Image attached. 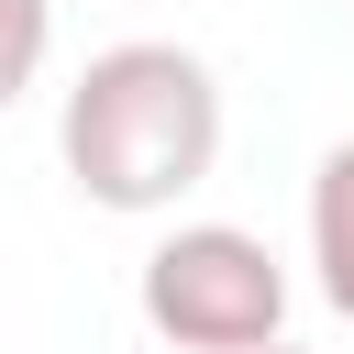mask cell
<instances>
[{
	"label": "cell",
	"mask_w": 354,
	"mask_h": 354,
	"mask_svg": "<svg viewBox=\"0 0 354 354\" xmlns=\"http://www.w3.org/2000/svg\"><path fill=\"white\" fill-rule=\"evenodd\" d=\"M55 155H66V177H77L88 210H122V221L177 210L221 166V77H210V55L166 44V33L100 44L66 77Z\"/></svg>",
	"instance_id": "6da1fadb"
},
{
	"label": "cell",
	"mask_w": 354,
	"mask_h": 354,
	"mask_svg": "<svg viewBox=\"0 0 354 354\" xmlns=\"http://www.w3.org/2000/svg\"><path fill=\"white\" fill-rule=\"evenodd\" d=\"M310 266H321V299L354 321V133L310 166Z\"/></svg>",
	"instance_id": "3957f363"
},
{
	"label": "cell",
	"mask_w": 354,
	"mask_h": 354,
	"mask_svg": "<svg viewBox=\"0 0 354 354\" xmlns=\"http://www.w3.org/2000/svg\"><path fill=\"white\" fill-rule=\"evenodd\" d=\"M133 310L177 354H266V343H288V266L243 221H177L144 254Z\"/></svg>",
	"instance_id": "7a4b0ae2"
},
{
	"label": "cell",
	"mask_w": 354,
	"mask_h": 354,
	"mask_svg": "<svg viewBox=\"0 0 354 354\" xmlns=\"http://www.w3.org/2000/svg\"><path fill=\"white\" fill-rule=\"evenodd\" d=\"M44 55H55V0H0V111L44 77Z\"/></svg>",
	"instance_id": "277c9868"
},
{
	"label": "cell",
	"mask_w": 354,
	"mask_h": 354,
	"mask_svg": "<svg viewBox=\"0 0 354 354\" xmlns=\"http://www.w3.org/2000/svg\"><path fill=\"white\" fill-rule=\"evenodd\" d=\"M266 354H299V343H266Z\"/></svg>",
	"instance_id": "5b68a950"
}]
</instances>
